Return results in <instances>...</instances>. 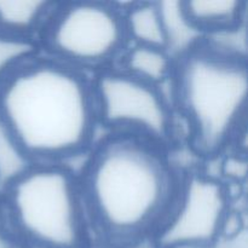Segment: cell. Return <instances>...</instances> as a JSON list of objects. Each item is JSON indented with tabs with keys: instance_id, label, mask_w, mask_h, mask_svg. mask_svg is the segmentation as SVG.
Returning <instances> with one entry per match:
<instances>
[{
	"instance_id": "13",
	"label": "cell",
	"mask_w": 248,
	"mask_h": 248,
	"mask_svg": "<svg viewBox=\"0 0 248 248\" xmlns=\"http://www.w3.org/2000/svg\"><path fill=\"white\" fill-rule=\"evenodd\" d=\"M36 44L29 36L0 31V85L36 58Z\"/></svg>"
},
{
	"instance_id": "10",
	"label": "cell",
	"mask_w": 248,
	"mask_h": 248,
	"mask_svg": "<svg viewBox=\"0 0 248 248\" xmlns=\"http://www.w3.org/2000/svg\"><path fill=\"white\" fill-rule=\"evenodd\" d=\"M123 69L127 74L159 87L173 74V57L165 48L133 45L123 57Z\"/></svg>"
},
{
	"instance_id": "2",
	"label": "cell",
	"mask_w": 248,
	"mask_h": 248,
	"mask_svg": "<svg viewBox=\"0 0 248 248\" xmlns=\"http://www.w3.org/2000/svg\"><path fill=\"white\" fill-rule=\"evenodd\" d=\"M0 120L34 164L62 165L93 142L92 82L53 58H34L0 85Z\"/></svg>"
},
{
	"instance_id": "15",
	"label": "cell",
	"mask_w": 248,
	"mask_h": 248,
	"mask_svg": "<svg viewBox=\"0 0 248 248\" xmlns=\"http://www.w3.org/2000/svg\"><path fill=\"white\" fill-rule=\"evenodd\" d=\"M0 248H26L12 230L0 201Z\"/></svg>"
},
{
	"instance_id": "11",
	"label": "cell",
	"mask_w": 248,
	"mask_h": 248,
	"mask_svg": "<svg viewBox=\"0 0 248 248\" xmlns=\"http://www.w3.org/2000/svg\"><path fill=\"white\" fill-rule=\"evenodd\" d=\"M56 4L40 0L0 1V31L29 36L43 29Z\"/></svg>"
},
{
	"instance_id": "14",
	"label": "cell",
	"mask_w": 248,
	"mask_h": 248,
	"mask_svg": "<svg viewBox=\"0 0 248 248\" xmlns=\"http://www.w3.org/2000/svg\"><path fill=\"white\" fill-rule=\"evenodd\" d=\"M222 172L227 178L240 182L246 178L247 161L239 155H230L223 161Z\"/></svg>"
},
{
	"instance_id": "5",
	"label": "cell",
	"mask_w": 248,
	"mask_h": 248,
	"mask_svg": "<svg viewBox=\"0 0 248 248\" xmlns=\"http://www.w3.org/2000/svg\"><path fill=\"white\" fill-rule=\"evenodd\" d=\"M41 31L53 60L78 70L103 65L127 43L124 10L108 2L55 5Z\"/></svg>"
},
{
	"instance_id": "4",
	"label": "cell",
	"mask_w": 248,
	"mask_h": 248,
	"mask_svg": "<svg viewBox=\"0 0 248 248\" xmlns=\"http://www.w3.org/2000/svg\"><path fill=\"white\" fill-rule=\"evenodd\" d=\"M0 201L26 248H91L79 179L63 165H33L0 194Z\"/></svg>"
},
{
	"instance_id": "1",
	"label": "cell",
	"mask_w": 248,
	"mask_h": 248,
	"mask_svg": "<svg viewBox=\"0 0 248 248\" xmlns=\"http://www.w3.org/2000/svg\"><path fill=\"white\" fill-rule=\"evenodd\" d=\"M181 181L161 145L114 132L94 148L79 179L92 236L110 248L153 240Z\"/></svg>"
},
{
	"instance_id": "7",
	"label": "cell",
	"mask_w": 248,
	"mask_h": 248,
	"mask_svg": "<svg viewBox=\"0 0 248 248\" xmlns=\"http://www.w3.org/2000/svg\"><path fill=\"white\" fill-rule=\"evenodd\" d=\"M229 213V194L219 179L189 174L182 178L171 212L153 241L156 248H212Z\"/></svg>"
},
{
	"instance_id": "8",
	"label": "cell",
	"mask_w": 248,
	"mask_h": 248,
	"mask_svg": "<svg viewBox=\"0 0 248 248\" xmlns=\"http://www.w3.org/2000/svg\"><path fill=\"white\" fill-rule=\"evenodd\" d=\"M186 18L201 35H213L244 26L246 2L240 0H195L181 1Z\"/></svg>"
},
{
	"instance_id": "9",
	"label": "cell",
	"mask_w": 248,
	"mask_h": 248,
	"mask_svg": "<svg viewBox=\"0 0 248 248\" xmlns=\"http://www.w3.org/2000/svg\"><path fill=\"white\" fill-rule=\"evenodd\" d=\"M124 10L127 40L133 45L167 50V33L159 2H136Z\"/></svg>"
},
{
	"instance_id": "12",
	"label": "cell",
	"mask_w": 248,
	"mask_h": 248,
	"mask_svg": "<svg viewBox=\"0 0 248 248\" xmlns=\"http://www.w3.org/2000/svg\"><path fill=\"white\" fill-rule=\"evenodd\" d=\"M34 164L0 120V194L23 176Z\"/></svg>"
},
{
	"instance_id": "3",
	"label": "cell",
	"mask_w": 248,
	"mask_h": 248,
	"mask_svg": "<svg viewBox=\"0 0 248 248\" xmlns=\"http://www.w3.org/2000/svg\"><path fill=\"white\" fill-rule=\"evenodd\" d=\"M172 75L191 148L201 156H217L239 135L245 120L246 60L218 52L202 41L178 57Z\"/></svg>"
},
{
	"instance_id": "6",
	"label": "cell",
	"mask_w": 248,
	"mask_h": 248,
	"mask_svg": "<svg viewBox=\"0 0 248 248\" xmlns=\"http://www.w3.org/2000/svg\"><path fill=\"white\" fill-rule=\"evenodd\" d=\"M98 123L161 145L172 136L173 119L160 89L124 70H106L92 81Z\"/></svg>"
}]
</instances>
